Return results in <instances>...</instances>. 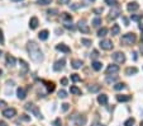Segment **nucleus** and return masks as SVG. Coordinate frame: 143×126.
Instances as JSON below:
<instances>
[{"mask_svg":"<svg viewBox=\"0 0 143 126\" xmlns=\"http://www.w3.org/2000/svg\"><path fill=\"white\" fill-rule=\"evenodd\" d=\"M47 90L49 93H52V92L55 90V83H52V82L49 83V82H48L47 83Z\"/></svg>","mask_w":143,"mask_h":126,"instance_id":"c85d7f7f","label":"nucleus"},{"mask_svg":"<svg viewBox=\"0 0 143 126\" xmlns=\"http://www.w3.org/2000/svg\"><path fill=\"white\" fill-rule=\"evenodd\" d=\"M61 118H56L55 121H53V124H52V126H61Z\"/></svg>","mask_w":143,"mask_h":126,"instance_id":"ea45409f","label":"nucleus"},{"mask_svg":"<svg viewBox=\"0 0 143 126\" xmlns=\"http://www.w3.org/2000/svg\"><path fill=\"white\" fill-rule=\"evenodd\" d=\"M142 41H143V35H142Z\"/></svg>","mask_w":143,"mask_h":126,"instance_id":"6e6d98bb","label":"nucleus"},{"mask_svg":"<svg viewBox=\"0 0 143 126\" xmlns=\"http://www.w3.org/2000/svg\"><path fill=\"white\" fill-rule=\"evenodd\" d=\"M112 58H113V60H114L115 62H118V64H123L124 61H125V55H124L123 52H119V51H118V52H114Z\"/></svg>","mask_w":143,"mask_h":126,"instance_id":"423d86ee","label":"nucleus"},{"mask_svg":"<svg viewBox=\"0 0 143 126\" xmlns=\"http://www.w3.org/2000/svg\"><path fill=\"white\" fill-rule=\"evenodd\" d=\"M0 126H6V124H5V122H3V121H0Z\"/></svg>","mask_w":143,"mask_h":126,"instance_id":"3c124183","label":"nucleus"},{"mask_svg":"<svg viewBox=\"0 0 143 126\" xmlns=\"http://www.w3.org/2000/svg\"><path fill=\"white\" fill-rule=\"evenodd\" d=\"M11 1H22V0H11Z\"/></svg>","mask_w":143,"mask_h":126,"instance_id":"864d4df0","label":"nucleus"},{"mask_svg":"<svg viewBox=\"0 0 143 126\" xmlns=\"http://www.w3.org/2000/svg\"><path fill=\"white\" fill-rule=\"evenodd\" d=\"M70 0H58V4H68Z\"/></svg>","mask_w":143,"mask_h":126,"instance_id":"de8ad7c7","label":"nucleus"},{"mask_svg":"<svg viewBox=\"0 0 143 126\" xmlns=\"http://www.w3.org/2000/svg\"><path fill=\"white\" fill-rule=\"evenodd\" d=\"M131 19L134 20V22H139V20L142 19V15H135V14H133V15L131 17Z\"/></svg>","mask_w":143,"mask_h":126,"instance_id":"4c0bfd02","label":"nucleus"},{"mask_svg":"<svg viewBox=\"0 0 143 126\" xmlns=\"http://www.w3.org/2000/svg\"><path fill=\"white\" fill-rule=\"evenodd\" d=\"M65 27H66L67 29H71V31H75V26H74V24H71V23H66V24H65Z\"/></svg>","mask_w":143,"mask_h":126,"instance_id":"79ce46f5","label":"nucleus"},{"mask_svg":"<svg viewBox=\"0 0 143 126\" xmlns=\"http://www.w3.org/2000/svg\"><path fill=\"white\" fill-rule=\"evenodd\" d=\"M62 18H63L65 20H72L71 14H68V13H62Z\"/></svg>","mask_w":143,"mask_h":126,"instance_id":"f704fd0d","label":"nucleus"},{"mask_svg":"<svg viewBox=\"0 0 143 126\" xmlns=\"http://www.w3.org/2000/svg\"><path fill=\"white\" fill-rule=\"evenodd\" d=\"M17 97L19 98V99H25V97H27V90L24 88H18L17 89Z\"/></svg>","mask_w":143,"mask_h":126,"instance_id":"f8f14e48","label":"nucleus"},{"mask_svg":"<svg viewBox=\"0 0 143 126\" xmlns=\"http://www.w3.org/2000/svg\"><path fill=\"white\" fill-rule=\"evenodd\" d=\"M100 24H101V18L96 17V18H94V19H93V26H94V27H99Z\"/></svg>","mask_w":143,"mask_h":126,"instance_id":"bb28decb","label":"nucleus"},{"mask_svg":"<svg viewBox=\"0 0 143 126\" xmlns=\"http://www.w3.org/2000/svg\"><path fill=\"white\" fill-rule=\"evenodd\" d=\"M77 27H79V29H80L82 33H89V31H90L85 20H80V22L77 23Z\"/></svg>","mask_w":143,"mask_h":126,"instance_id":"1a4fd4ad","label":"nucleus"},{"mask_svg":"<svg viewBox=\"0 0 143 126\" xmlns=\"http://www.w3.org/2000/svg\"><path fill=\"white\" fill-rule=\"evenodd\" d=\"M6 64H8V66H14L15 65V58L11 55H8L6 56Z\"/></svg>","mask_w":143,"mask_h":126,"instance_id":"aec40b11","label":"nucleus"},{"mask_svg":"<svg viewBox=\"0 0 143 126\" xmlns=\"http://www.w3.org/2000/svg\"><path fill=\"white\" fill-rule=\"evenodd\" d=\"M58 97L63 99V98H66V97H67V93L65 92V90H63V89H61V90L58 92Z\"/></svg>","mask_w":143,"mask_h":126,"instance_id":"e433bc0d","label":"nucleus"},{"mask_svg":"<svg viewBox=\"0 0 143 126\" xmlns=\"http://www.w3.org/2000/svg\"><path fill=\"white\" fill-rule=\"evenodd\" d=\"M48 31L47 29H43V31H41L38 33V37H39V39H42V41H46V39L48 38Z\"/></svg>","mask_w":143,"mask_h":126,"instance_id":"a211bd4d","label":"nucleus"},{"mask_svg":"<svg viewBox=\"0 0 143 126\" xmlns=\"http://www.w3.org/2000/svg\"><path fill=\"white\" fill-rule=\"evenodd\" d=\"M71 80H72V82H80L81 78L79 77L77 74H71Z\"/></svg>","mask_w":143,"mask_h":126,"instance_id":"c9c22d12","label":"nucleus"},{"mask_svg":"<svg viewBox=\"0 0 143 126\" xmlns=\"http://www.w3.org/2000/svg\"><path fill=\"white\" fill-rule=\"evenodd\" d=\"M138 73V69L137 68H128L125 70V74L127 75H132V74H137Z\"/></svg>","mask_w":143,"mask_h":126,"instance_id":"393cba45","label":"nucleus"},{"mask_svg":"<svg viewBox=\"0 0 143 126\" xmlns=\"http://www.w3.org/2000/svg\"><path fill=\"white\" fill-rule=\"evenodd\" d=\"M51 3H52V0H38L37 4H39V5H49Z\"/></svg>","mask_w":143,"mask_h":126,"instance_id":"7c9ffc66","label":"nucleus"},{"mask_svg":"<svg viewBox=\"0 0 143 126\" xmlns=\"http://www.w3.org/2000/svg\"><path fill=\"white\" fill-rule=\"evenodd\" d=\"M99 46L101 47L103 50H106V51H109V50L113 49V42L110 41V39H101L100 41V43H99Z\"/></svg>","mask_w":143,"mask_h":126,"instance_id":"20e7f679","label":"nucleus"},{"mask_svg":"<svg viewBox=\"0 0 143 126\" xmlns=\"http://www.w3.org/2000/svg\"><path fill=\"white\" fill-rule=\"evenodd\" d=\"M67 83H68L67 78H62V79H61V84H62V85H67Z\"/></svg>","mask_w":143,"mask_h":126,"instance_id":"49530a36","label":"nucleus"},{"mask_svg":"<svg viewBox=\"0 0 143 126\" xmlns=\"http://www.w3.org/2000/svg\"><path fill=\"white\" fill-rule=\"evenodd\" d=\"M131 96H128V94H119V96H116V101L118 102H128V101H131Z\"/></svg>","mask_w":143,"mask_h":126,"instance_id":"4468645a","label":"nucleus"},{"mask_svg":"<svg viewBox=\"0 0 143 126\" xmlns=\"http://www.w3.org/2000/svg\"><path fill=\"white\" fill-rule=\"evenodd\" d=\"M70 92H71L72 94H76V96H80V94H81V89H79L76 85H71Z\"/></svg>","mask_w":143,"mask_h":126,"instance_id":"5701e85b","label":"nucleus"},{"mask_svg":"<svg viewBox=\"0 0 143 126\" xmlns=\"http://www.w3.org/2000/svg\"><path fill=\"white\" fill-rule=\"evenodd\" d=\"M19 62H20V65H22V68H23V70L27 71V70H28V65H27V62H25L24 60H19Z\"/></svg>","mask_w":143,"mask_h":126,"instance_id":"72a5a7b5","label":"nucleus"},{"mask_svg":"<svg viewBox=\"0 0 143 126\" xmlns=\"http://www.w3.org/2000/svg\"><path fill=\"white\" fill-rule=\"evenodd\" d=\"M15 115H17L15 108H5V110L3 111V116L6 117V118H13Z\"/></svg>","mask_w":143,"mask_h":126,"instance_id":"0eeeda50","label":"nucleus"},{"mask_svg":"<svg viewBox=\"0 0 143 126\" xmlns=\"http://www.w3.org/2000/svg\"><path fill=\"white\" fill-rule=\"evenodd\" d=\"M75 124H76L77 126L85 125V124H86V117L85 116H79L76 120H75Z\"/></svg>","mask_w":143,"mask_h":126,"instance_id":"f3484780","label":"nucleus"},{"mask_svg":"<svg viewBox=\"0 0 143 126\" xmlns=\"http://www.w3.org/2000/svg\"><path fill=\"white\" fill-rule=\"evenodd\" d=\"M125 88V84L124 83H116L114 85V89L115 90H122V89H124Z\"/></svg>","mask_w":143,"mask_h":126,"instance_id":"cd10ccee","label":"nucleus"},{"mask_svg":"<svg viewBox=\"0 0 143 126\" xmlns=\"http://www.w3.org/2000/svg\"><path fill=\"white\" fill-rule=\"evenodd\" d=\"M116 79H118V77H116V75H114V77L108 75V77H106V83H113V82H115Z\"/></svg>","mask_w":143,"mask_h":126,"instance_id":"2f4dec72","label":"nucleus"},{"mask_svg":"<svg viewBox=\"0 0 143 126\" xmlns=\"http://www.w3.org/2000/svg\"><path fill=\"white\" fill-rule=\"evenodd\" d=\"M38 27V18L37 17H32L29 20V28L30 29H36Z\"/></svg>","mask_w":143,"mask_h":126,"instance_id":"ddd939ff","label":"nucleus"},{"mask_svg":"<svg viewBox=\"0 0 143 126\" xmlns=\"http://www.w3.org/2000/svg\"><path fill=\"white\" fill-rule=\"evenodd\" d=\"M68 108H70V105H68V103H63V105H62V111L66 112V111H68Z\"/></svg>","mask_w":143,"mask_h":126,"instance_id":"c03bdc74","label":"nucleus"},{"mask_svg":"<svg viewBox=\"0 0 143 126\" xmlns=\"http://www.w3.org/2000/svg\"><path fill=\"white\" fill-rule=\"evenodd\" d=\"M141 126H143V121H141Z\"/></svg>","mask_w":143,"mask_h":126,"instance_id":"5fc2aeb1","label":"nucleus"},{"mask_svg":"<svg viewBox=\"0 0 143 126\" xmlns=\"http://www.w3.org/2000/svg\"><path fill=\"white\" fill-rule=\"evenodd\" d=\"M91 1H94V0H91Z\"/></svg>","mask_w":143,"mask_h":126,"instance_id":"13d9d810","label":"nucleus"},{"mask_svg":"<svg viewBox=\"0 0 143 126\" xmlns=\"http://www.w3.org/2000/svg\"><path fill=\"white\" fill-rule=\"evenodd\" d=\"M24 108H25L27 111H29V112H32V113H33L36 117L42 118V113H41V111H39L38 106H36L34 103H27V105L24 106Z\"/></svg>","mask_w":143,"mask_h":126,"instance_id":"7ed1b4c3","label":"nucleus"},{"mask_svg":"<svg viewBox=\"0 0 143 126\" xmlns=\"http://www.w3.org/2000/svg\"><path fill=\"white\" fill-rule=\"evenodd\" d=\"M27 50H28V54L30 59L33 60V61H36V62H41V61H43V54H42V51L39 49V46L34 42V41H30L28 42V45H27Z\"/></svg>","mask_w":143,"mask_h":126,"instance_id":"f257e3e1","label":"nucleus"},{"mask_svg":"<svg viewBox=\"0 0 143 126\" xmlns=\"http://www.w3.org/2000/svg\"><path fill=\"white\" fill-rule=\"evenodd\" d=\"M100 85H98V84H93V85H89V92H91V93H96V92H99L100 90Z\"/></svg>","mask_w":143,"mask_h":126,"instance_id":"4be33fe9","label":"nucleus"},{"mask_svg":"<svg viewBox=\"0 0 143 126\" xmlns=\"http://www.w3.org/2000/svg\"><path fill=\"white\" fill-rule=\"evenodd\" d=\"M4 43V35H3V31L0 29V45Z\"/></svg>","mask_w":143,"mask_h":126,"instance_id":"a18cd8bd","label":"nucleus"},{"mask_svg":"<svg viewBox=\"0 0 143 126\" xmlns=\"http://www.w3.org/2000/svg\"><path fill=\"white\" fill-rule=\"evenodd\" d=\"M119 32H120V27H119L118 24H114V26L112 27V35H113V36H116V35H119Z\"/></svg>","mask_w":143,"mask_h":126,"instance_id":"b1692460","label":"nucleus"},{"mask_svg":"<svg viewBox=\"0 0 143 126\" xmlns=\"http://www.w3.org/2000/svg\"><path fill=\"white\" fill-rule=\"evenodd\" d=\"M65 64H66V61H65V59H61V60H58L55 62V65H53V70L55 71H60V70H62L63 66H65Z\"/></svg>","mask_w":143,"mask_h":126,"instance_id":"6e6552de","label":"nucleus"},{"mask_svg":"<svg viewBox=\"0 0 143 126\" xmlns=\"http://www.w3.org/2000/svg\"><path fill=\"white\" fill-rule=\"evenodd\" d=\"M120 42H122V43H124V45H133L134 42H135V35H134L133 32L125 33V35H123V36H122Z\"/></svg>","mask_w":143,"mask_h":126,"instance_id":"f03ea898","label":"nucleus"},{"mask_svg":"<svg viewBox=\"0 0 143 126\" xmlns=\"http://www.w3.org/2000/svg\"><path fill=\"white\" fill-rule=\"evenodd\" d=\"M106 33H108V28L103 27V28L99 29V32H98V36H99V37H104V36H106Z\"/></svg>","mask_w":143,"mask_h":126,"instance_id":"a878e982","label":"nucleus"},{"mask_svg":"<svg viewBox=\"0 0 143 126\" xmlns=\"http://www.w3.org/2000/svg\"><path fill=\"white\" fill-rule=\"evenodd\" d=\"M20 118H22L23 121H27V122H28V121H30V117H29L28 115H22V116H20Z\"/></svg>","mask_w":143,"mask_h":126,"instance_id":"37998d69","label":"nucleus"},{"mask_svg":"<svg viewBox=\"0 0 143 126\" xmlns=\"http://www.w3.org/2000/svg\"><path fill=\"white\" fill-rule=\"evenodd\" d=\"M91 68L94 69L95 71H99V70H101V68H103V64H101L100 61H94V62L91 64Z\"/></svg>","mask_w":143,"mask_h":126,"instance_id":"6ab92c4d","label":"nucleus"},{"mask_svg":"<svg viewBox=\"0 0 143 126\" xmlns=\"http://www.w3.org/2000/svg\"><path fill=\"white\" fill-rule=\"evenodd\" d=\"M120 8L119 7H114L113 9L110 10V13H109V17H108V19L109 20H114V19H116L118 17H119V14H120Z\"/></svg>","mask_w":143,"mask_h":126,"instance_id":"39448f33","label":"nucleus"},{"mask_svg":"<svg viewBox=\"0 0 143 126\" xmlns=\"http://www.w3.org/2000/svg\"><path fill=\"white\" fill-rule=\"evenodd\" d=\"M56 50L61 51V52H65V54H70V52H71V49H70L67 45H65V43H60V45H57V46H56Z\"/></svg>","mask_w":143,"mask_h":126,"instance_id":"9b49d317","label":"nucleus"},{"mask_svg":"<svg viewBox=\"0 0 143 126\" xmlns=\"http://www.w3.org/2000/svg\"><path fill=\"white\" fill-rule=\"evenodd\" d=\"M119 71V66L118 65H115V64H110L108 68H106V74L109 75V74H115V73H118Z\"/></svg>","mask_w":143,"mask_h":126,"instance_id":"9d476101","label":"nucleus"},{"mask_svg":"<svg viewBox=\"0 0 143 126\" xmlns=\"http://www.w3.org/2000/svg\"><path fill=\"white\" fill-rule=\"evenodd\" d=\"M93 126H104V125H101V124H94Z\"/></svg>","mask_w":143,"mask_h":126,"instance_id":"603ef678","label":"nucleus"},{"mask_svg":"<svg viewBox=\"0 0 143 126\" xmlns=\"http://www.w3.org/2000/svg\"><path fill=\"white\" fill-rule=\"evenodd\" d=\"M105 3H106L108 5H112V7H115V5H116V1H115V0H105Z\"/></svg>","mask_w":143,"mask_h":126,"instance_id":"58836bf2","label":"nucleus"},{"mask_svg":"<svg viewBox=\"0 0 143 126\" xmlns=\"http://www.w3.org/2000/svg\"><path fill=\"white\" fill-rule=\"evenodd\" d=\"M133 125H134V118H133V117L128 118V120L124 122V126H133Z\"/></svg>","mask_w":143,"mask_h":126,"instance_id":"c756f323","label":"nucleus"},{"mask_svg":"<svg viewBox=\"0 0 143 126\" xmlns=\"http://www.w3.org/2000/svg\"><path fill=\"white\" fill-rule=\"evenodd\" d=\"M98 102L101 105V106H104L108 103V96L106 94H100V96H98Z\"/></svg>","mask_w":143,"mask_h":126,"instance_id":"dca6fc26","label":"nucleus"},{"mask_svg":"<svg viewBox=\"0 0 143 126\" xmlns=\"http://www.w3.org/2000/svg\"><path fill=\"white\" fill-rule=\"evenodd\" d=\"M0 55H1V51H0Z\"/></svg>","mask_w":143,"mask_h":126,"instance_id":"4d7b16f0","label":"nucleus"},{"mask_svg":"<svg viewBox=\"0 0 143 126\" xmlns=\"http://www.w3.org/2000/svg\"><path fill=\"white\" fill-rule=\"evenodd\" d=\"M138 8H139V5H138V3H135V1L129 3V4H128V7H127L128 12H135V10H138Z\"/></svg>","mask_w":143,"mask_h":126,"instance_id":"2eb2a0df","label":"nucleus"},{"mask_svg":"<svg viewBox=\"0 0 143 126\" xmlns=\"http://www.w3.org/2000/svg\"><path fill=\"white\" fill-rule=\"evenodd\" d=\"M81 43H82V45H85V46H90V45H91V39L81 38Z\"/></svg>","mask_w":143,"mask_h":126,"instance_id":"473e14b6","label":"nucleus"},{"mask_svg":"<svg viewBox=\"0 0 143 126\" xmlns=\"http://www.w3.org/2000/svg\"><path fill=\"white\" fill-rule=\"evenodd\" d=\"M47 13L49 14V15H56V14L58 13V10H57V9H49Z\"/></svg>","mask_w":143,"mask_h":126,"instance_id":"a19ab883","label":"nucleus"},{"mask_svg":"<svg viewBox=\"0 0 143 126\" xmlns=\"http://www.w3.org/2000/svg\"><path fill=\"white\" fill-rule=\"evenodd\" d=\"M4 106H6V103L4 101H0V107H4Z\"/></svg>","mask_w":143,"mask_h":126,"instance_id":"8fccbe9b","label":"nucleus"},{"mask_svg":"<svg viewBox=\"0 0 143 126\" xmlns=\"http://www.w3.org/2000/svg\"><path fill=\"white\" fill-rule=\"evenodd\" d=\"M71 65H72L74 69H80L82 66V61L81 60H72L71 61Z\"/></svg>","mask_w":143,"mask_h":126,"instance_id":"412c9836","label":"nucleus"},{"mask_svg":"<svg viewBox=\"0 0 143 126\" xmlns=\"http://www.w3.org/2000/svg\"><path fill=\"white\" fill-rule=\"evenodd\" d=\"M94 13L99 14V13H103V8H99V9H94Z\"/></svg>","mask_w":143,"mask_h":126,"instance_id":"09e8293b","label":"nucleus"}]
</instances>
